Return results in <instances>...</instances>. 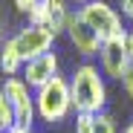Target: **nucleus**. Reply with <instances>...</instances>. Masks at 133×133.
I'll return each mask as SVG.
<instances>
[{"mask_svg":"<svg viewBox=\"0 0 133 133\" xmlns=\"http://www.w3.org/2000/svg\"><path fill=\"white\" fill-rule=\"evenodd\" d=\"M70 93H72V110L75 113L96 116L107 107V78L98 70V64L81 61L70 72Z\"/></svg>","mask_w":133,"mask_h":133,"instance_id":"1","label":"nucleus"},{"mask_svg":"<svg viewBox=\"0 0 133 133\" xmlns=\"http://www.w3.org/2000/svg\"><path fill=\"white\" fill-rule=\"evenodd\" d=\"M35 113L41 124H61L72 113V93H70V78L55 75L43 87L35 90Z\"/></svg>","mask_w":133,"mask_h":133,"instance_id":"2","label":"nucleus"},{"mask_svg":"<svg viewBox=\"0 0 133 133\" xmlns=\"http://www.w3.org/2000/svg\"><path fill=\"white\" fill-rule=\"evenodd\" d=\"M78 15L84 17V23L101 38V43L110 41V38H122V35L127 32L124 23H122L119 9H116V6H110L107 0H90V3L78 6Z\"/></svg>","mask_w":133,"mask_h":133,"instance_id":"3","label":"nucleus"},{"mask_svg":"<svg viewBox=\"0 0 133 133\" xmlns=\"http://www.w3.org/2000/svg\"><path fill=\"white\" fill-rule=\"evenodd\" d=\"M0 90L6 93L12 110H15V124L17 127H26V130H35L38 124V113H35V90L20 78V75H12L0 84Z\"/></svg>","mask_w":133,"mask_h":133,"instance_id":"4","label":"nucleus"},{"mask_svg":"<svg viewBox=\"0 0 133 133\" xmlns=\"http://www.w3.org/2000/svg\"><path fill=\"white\" fill-rule=\"evenodd\" d=\"M12 43L17 46L20 58L32 61L43 52H52V43H55V35L46 29V26H38V23H26V26H20L15 35H12Z\"/></svg>","mask_w":133,"mask_h":133,"instance_id":"5","label":"nucleus"},{"mask_svg":"<svg viewBox=\"0 0 133 133\" xmlns=\"http://www.w3.org/2000/svg\"><path fill=\"white\" fill-rule=\"evenodd\" d=\"M72 17L70 9V0H41V3L32 9V15L26 17V23H38V26H46L55 38L66 32V23Z\"/></svg>","mask_w":133,"mask_h":133,"instance_id":"6","label":"nucleus"},{"mask_svg":"<svg viewBox=\"0 0 133 133\" xmlns=\"http://www.w3.org/2000/svg\"><path fill=\"white\" fill-rule=\"evenodd\" d=\"M66 41H70V46L84 58V61H90V58H96L98 55V49H101V38L84 23V17L78 15V9L72 12V17H70V23H66Z\"/></svg>","mask_w":133,"mask_h":133,"instance_id":"7","label":"nucleus"},{"mask_svg":"<svg viewBox=\"0 0 133 133\" xmlns=\"http://www.w3.org/2000/svg\"><path fill=\"white\" fill-rule=\"evenodd\" d=\"M124 35H127V32H124ZM124 35L104 41L101 49H98V70L104 72V78L122 81L124 70L130 66V58H127V49H124Z\"/></svg>","mask_w":133,"mask_h":133,"instance_id":"8","label":"nucleus"},{"mask_svg":"<svg viewBox=\"0 0 133 133\" xmlns=\"http://www.w3.org/2000/svg\"><path fill=\"white\" fill-rule=\"evenodd\" d=\"M55 75H61V58H58L55 49L52 52H43V55H38L32 61H26L23 64V72H20V78H23L32 90L43 87L46 81H52Z\"/></svg>","mask_w":133,"mask_h":133,"instance_id":"9","label":"nucleus"},{"mask_svg":"<svg viewBox=\"0 0 133 133\" xmlns=\"http://www.w3.org/2000/svg\"><path fill=\"white\" fill-rule=\"evenodd\" d=\"M0 70H3V75H6V78L23 72V58H20L17 46L12 43V38H6L3 43H0Z\"/></svg>","mask_w":133,"mask_h":133,"instance_id":"10","label":"nucleus"},{"mask_svg":"<svg viewBox=\"0 0 133 133\" xmlns=\"http://www.w3.org/2000/svg\"><path fill=\"white\" fill-rule=\"evenodd\" d=\"M93 133H119V124H116V116L101 110V113L93 116Z\"/></svg>","mask_w":133,"mask_h":133,"instance_id":"11","label":"nucleus"},{"mask_svg":"<svg viewBox=\"0 0 133 133\" xmlns=\"http://www.w3.org/2000/svg\"><path fill=\"white\" fill-rule=\"evenodd\" d=\"M12 127H17V124H15V110H12L9 98H6V93L0 90V133H6V130H12Z\"/></svg>","mask_w":133,"mask_h":133,"instance_id":"12","label":"nucleus"},{"mask_svg":"<svg viewBox=\"0 0 133 133\" xmlns=\"http://www.w3.org/2000/svg\"><path fill=\"white\" fill-rule=\"evenodd\" d=\"M72 133H93V116L75 113V127H72Z\"/></svg>","mask_w":133,"mask_h":133,"instance_id":"13","label":"nucleus"},{"mask_svg":"<svg viewBox=\"0 0 133 133\" xmlns=\"http://www.w3.org/2000/svg\"><path fill=\"white\" fill-rule=\"evenodd\" d=\"M122 90H124V96L133 101V64L124 70V75H122Z\"/></svg>","mask_w":133,"mask_h":133,"instance_id":"14","label":"nucleus"},{"mask_svg":"<svg viewBox=\"0 0 133 133\" xmlns=\"http://www.w3.org/2000/svg\"><path fill=\"white\" fill-rule=\"evenodd\" d=\"M12 3H15V9H17L20 15H26V17H29V15H32V9L41 3V0H12Z\"/></svg>","mask_w":133,"mask_h":133,"instance_id":"15","label":"nucleus"},{"mask_svg":"<svg viewBox=\"0 0 133 133\" xmlns=\"http://www.w3.org/2000/svg\"><path fill=\"white\" fill-rule=\"evenodd\" d=\"M119 15L133 20V0H119Z\"/></svg>","mask_w":133,"mask_h":133,"instance_id":"16","label":"nucleus"},{"mask_svg":"<svg viewBox=\"0 0 133 133\" xmlns=\"http://www.w3.org/2000/svg\"><path fill=\"white\" fill-rule=\"evenodd\" d=\"M124 49H127V58L133 64V29H127V35H124Z\"/></svg>","mask_w":133,"mask_h":133,"instance_id":"17","label":"nucleus"},{"mask_svg":"<svg viewBox=\"0 0 133 133\" xmlns=\"http://www.w3.org/2000/svg\"><path fill=\"white\" fill-rule=\"evenodd\" d=\"M6 133H35V130H26V127H12V130H6Z\"/></svg>","mask_w":133,"mask_h":133,"instance_id":"18","label":"nucleus"},{"mask_svg":"<svg viewBox=\"0 0 133 133\" xmlns=\"http://www.w3.org/2000/svg\"><path fill=\"white\" fill-rule=\"evenodd\" d=\"M122 133H133V119H130V122H127V124L122 127Z\"/></svg>","mask_w":133,"mask_h":133,"instance_id":"19","label":"nucleus"},{"mask_svg":"<svg viewBox=\"0 0 133 133\" xmlns=\"http://www.w3.org/2000/svg\"><path fill=\"white\" fill-rule=\"evenodd\" d=\"M0 43H3V12H0Z\"/></svg>","mask_w":133,"mask_h":133,"instance_id":"20","label":"nucleus"},{"mask_svg":"<svg viewBox=\"0 0 133 133\" xmlns=\"http://www.w3.org/2000/svg\"><path fill=\"white\" fill-rule=\"evenodd\" d=\"M70 3H75V6H84V3H90V0H70Z\"/></svg>","mask_w":133,"mask_h":133,"instance_id":"21","label":"nucleus"}]
</instances>
